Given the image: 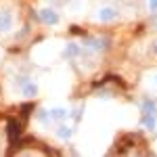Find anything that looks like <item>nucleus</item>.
<instances>
[{
    "instance_id": "7ed1b4c3",
    "label": "nucleus",
    "mask_w": 157,
    "mask_h": 157,
    "mask_svg": "<svg viewBox=\"0 0 157 157\" xmlns=\"http://www.w3.org/2000/svg\"><path fill=\"white\" fill-rule=\"evenodd\" d=\"M115 17H117V11H113V9H103V11L98 13V19L101 21H111Z\"/></svg>"
},
{
    "instance_id": "0eeeda50",
    "label": "nucleus",
    "mask_w": 157,
    "mask_h": 157,
    "mask_svg": "<svg viewBox=\"0 0 157 157\" xmlns=\"http://www.w3.org/2000/svg\"><path fill=\"white\" fill-rule=\"evenodd\" d=\"M145 124L149 126V130H151V128L155 126V120H153V117H151V120H149V117H145Z\"/></svg>"
},
{
    "instance_id": "1a4fd4ad",
    "label": "nucleus",
    "mask_w": 157,
    "mask_h": 157,
    "mask_svg": "<svg viewBox=\"0 0 157 157\" xmlns=\"http://www.w3.org/2000/svg\"><path fill=\"white\" fill-rule=\"evenodd\" d=\"M155 50H157V46H155Z\"/></svg>"
},
{
    "instance_id": "39448f33",
    "label": "nucleus",
    "mask_w": 157,
    "mask_h": 157,
    "mask_svg": "<svg viewBox=\"0 0 157 157\" xmlns=\"http://www.w3.org/2000/svg\"><path fill=\"white\" fill-rule=\"evenodd\" d=\"M32 109H34V105H32V103H27V105H23V107H21V115H23V117H27V115L32 113Z\"/></svg>"
},
{
    "instance_id": "423d86ee",
    "label": "nucleus",
    "mask_w": 157,
    "mask_h": 157,
    "mask_svg": "<svg viewBox=\"0 0 157 157\" xmlns=\"http://www.w3.org/2000/svg\"><path fill=\"white\" fill-rule=\"evenodd\" d=\"M25 94H27V97L36 94V86H34V84H27V86H25Z\"/></svg>"
},
{
    "instance_id": "f257e3e1",
    "label": "nucleus",
    "mask_w": 157,
    "mask_h": 157,
    "mask_svg": "<svg viewBox=\"0 0 157 157\" xmlns=\"http://www.w3.org/2000/svg\"><path fill=\"white\" fill-rule=\"evenodd\" d=\"M21 132H23V128H21V121H15V120L9 121L6 134H9V140H11V143H17V138L21 136Z\"/></svg>"
},
{
    "instance_id": "6e6552de",
    "label": "nucleus",
    "mask_w": 157,
    "mask_h": 157,
    "mask_svg": "<svg viewBox=\"0 0 157 157\" xmlns=\"http://www.w3.org/2000/svg\"><path fill=\"white\" fill-rule=\"evenodd\" d=\"M149 6L151 9H157V0H149Z\"/></svg>"
},
{
    "instance_id": "f03ea898",
    "label": "nucleus",
    "mask_w": 157,
    "mask_h": 157,
    "mask_svg": "<svg viewBox=\"0 0 157 157\" xmlns=\"http://www.w3.org/2000/svg\"><path fill=\"white\" fill-rule=\"evenodd\" d=\"M13 27V15L9 11L0 13V32H9Z\"/></svg>"
},
{
    "instance_id": "20e7f679",
    "label": "nucleus",
    "mask_w": 157,
    "mask_h": 157,
    "mask_svg": "<svg viewBox=\"0 0 157 157\" xmlns=\"http://www.w3.org/2000/svg\"><path fill=\"white\" fill-rule=\"evenodd\" d=\"M40 15H42V19H44L46 23H57V21H59V17H57L55 13L50 11V9H44V11L40 13Z\"/></svg>"
}]
</instances>
